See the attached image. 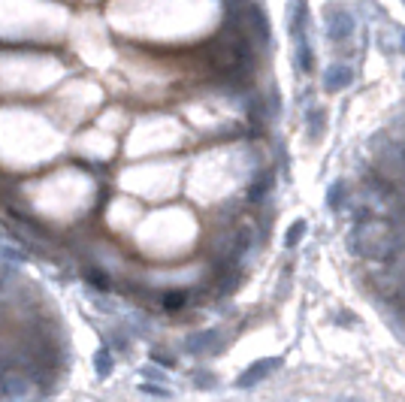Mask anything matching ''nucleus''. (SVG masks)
Segmentation results:
<instances>
[{
	"label": "nucleus",
	"mask_w": 405,
	"mask_h": 402,
	"mask_svg": "<svg viewBox=\"0 0 405 402\" xmlns=\"http://www.w3.org/2000/svg\"><path fill=\"white\" fill-rule=\"evenodd\" d=\"M348 245H351V251L360 260L384 263L405 245V227H402V221H393V218L366 215L354 224Z\"/></svg>",
	"instance_id": "1"
},
{
	"label": "nucleus",
	"mask_w": 405,
	"mask_h": 402,
	"mask_svg": "<svg viewBox=\"0 0 405 402\" xmlns=\"http://www.w3.org/2000/svg\"><path fill=\"white\" fill-rule=\"evenodd\" d=\"M242 24H245V31L251 34V40L257 45H263V43H270L272 40V31H270V18H266V13L257 3H248L245 6V13H242Z\"/></svg>",
	"instance_id": "2"
},
{
	"label": "nucleus",
	"mask_w": 405,
	"mask_h": 402,
	"mask_svg": "<svg viewBox=\"0 0 405 402\" xmlns=\"http://www.w3.org/2000/svg\"><path fill=\"white\" fill-rule=\"evenodd\" d=\"M351 34H354V15L345 13V9H333L327 18V36L333 43H345L351 40Z\"/></svg>",
	"instance_id": "3"
},
{
	"label": "nucleus",
	"mask_w": 405,
	"mask_h": 402,
	"mask_svg": "<svg viewBox=\"0 0 405 402\" xmlns=\"http://www.w3.org/2000/svg\"><path fill=\"white\" fill-rule=\"evenodd\" d=\"M281 366V360L279 357H270V360H257V363H251L242 375H239V387H254L257 381H263L266 375H270L272 369H279Z\"/></svg>",
	"instance_id": "4"
},
{
	"label": "nucleus",
	"mask_w": 405,
	"mask_h": 402,
	"mask_svg": "<svg viewBox=\"0 0 405 402\" xmlns=\"http://www.w3.org/2000/svg\"><path fill=\"white\" fill-rule=\"evenodd\" d=\"M351 82H354V70L348 67V64H333V67L324 73V88L327 91H345Z\"/></svg>",
	"instance_id": "5"
},
{
	"label": "nucleus",
	"mask_w": 405,
	"mask_h": 402,
	"mask_svg": "<svg viewBox=\"0 0 405 402\" xmlns=\"http://www.w3.org/2000/svg\"><path fill=\"white\" fill-rule=\"evenodd\" d=\"M288 15H290V34L300 40L302 31H306V18H309V6H306V0H290Z\"/></svg>",
	"instance_id": "6"
},
{
	"label": "nucleus",
	"mask_w": 405,
	"mask_h": 402,
	"mask_svg": "<svg viewBox=\"0 0 405 402\" xmlns=\"http://www.w3.org/2000/svg\"><path fill=\"white\" fill-rule=\"evenodd\" d=\"M188 351L191 354H206V351H218V336L215 333H197L188 339Z\"/></svg>",
	"instance_id": "7"
},
{
	"label": "nucleus",
	"mask_w": 405,
	"mask_h": 402,
	"mask_svg": "<svg viewBox=\"0 0 405 402\" xmlns=\"http://www.w3.org/2000/svg\"><path fill=\"white\" fill-rule=\"evenodd\" d=\"M82 276H85L88 285L97 288V290H109V288H112V278H109V272L103 267H85V269H82Z\"/></svg>",
	"instance_id": "8"
},
{
	"label": "nucleus",
	"mask_w": 405,
	"mask_h": 402,
	"mask_svg": "<svg viewBox=\"0 0 405 402\" xmlns=\"http://www.w3.org/2000/svg\"><path fill=\"white\" fill-rule=\"evenodd\" d=\"M297 64H300L302 73L315 70V52H311V45L306 43V36H300V40H297Z\"/></svg>",
	"instance_id": "9"
},
{
	"label": "nucleus",
	"mask_w": 405,
	"mask_h": 402,
	"mask_svg": "<svg viewBox=\"0 0 405 402\" xmlns=\"http://www.w3.org/2000/svg\"><path fill=\"white\" fill-rule=\"evenodd\" d=\"M270 188H272V176L270 172H260V179H257L251 185V191H248V200H251V203H260V200L270 194Z\"/></svg>",
	"instance_id": "10"
},
{
	"label": "nucleus",
	"mask_w": 405,
	"mask_h": 402,
	"mask_svg": "<svg viewBox=\"0 0 405 402\" xmlns=\"http://www.w3.org/2000/svg\"><path fill=\"white\" fill-rule=\"evenodd\" d=\"M348 203V188H345V181H333L330 185V194H327V206L330 209H342Z\"/></svg>",
	"instance_id": "11"
},
{
	"label": "nucleus",
	"mask_w": 405,
	"mask_h": 402,
	"mask_svg": "<svg viewBox=\"0 0 405 402\" xmlns=\"http://www.w3.org/2000/svg\"><path fill=\"white\" fill-rule=\"evenodd\" d=\"M163 308H167V312H182V308L188 306V294L185 290H170V294H163Z\"/></svg>",
	"instance_id": "12"
},
{
	"label": "nucleus",
	"mask_w": 405,
	"mask_h": 402,
	"mask_svg": "<svg viewBox=\"0 0 405 402\" xmlns=\"http://www.w3.org/2000/svg\"><path fill=\"white\" fill-rule=\"evenodd\" d=\"M327 112L324 109H311L309 112V136L311 140H318V136H324V127H327Z\"/></svg>",
	"instance_id": "13"
},
{
	"label": "nucleus",
	"mask_w": 405,
	"mask_h": 402,
	"mask_svg": "<svg viewBox=\"0 0 405 402\" xmlns=\"http://www.w3.org/2000/svg\"><path fill=\"white\" fill-rule=\"evenodd\" d=\"M94 369H97V375H109V372H112V351L100 348L94 354Z\"/></svg>",
	"instance_id": "14"
},
{
	"label": "nucleus",
	"mask_w": 405,
	"mask_h": 402,
	"mask_svg": "<svg viewBox=\"0 0 405 402\" xmlns=\"http://www.w3.org/2000/svg\"><path fill=\"white\" fill-rule=\"evenodd\" d=\"M302 233H306V221H293V227L288 230V236H284V245H288V248H293V245H300Z\"/></svg>",
	"instance_id": "15"
},
{
	"label": "nucleus",
	"mask_w": 405,
	"mask_h": 402,
	"mask_svg": "<svg viewBox=\"0 0 405 402\" xmlns=\"http://www.w3.org/2000/svg\"><path fill=\"white\" fill-rule=\"evenodd\" d=\"M154 363H161V366H176V357H172V354H163V351H154Z\"/></svg>",
	"instance_id": "16"
},
{
	"label": "nucleus",
	"mask_w": 405,
	"mask_h": 402,
	"mask_svg": "<svg viewBox=\"0 0 405 402\" xmlns=\"http://www.w3.org/2000/svg\"><path fill=\"white\" fill-rule=\"evenodd\" d=\"M149 394H154V396H167V390H161V387H145Z\"/></svg>",
	"instance_id": "17"
},
{
	"label": "nucleus",
	"mask_w": 405,
	"mask_h": 402,
	"mask_svg": "<svg viewBox=\"0 0 405 402\" xmlns=\"http://www.w3.org/2000/svg\"><path fill=\"white\" fill-rule=\"evenodd\" d=\"M402 52H405V34H402Z\"/></svg>",
	"instance_id": "18"
},
{
	"label": "nucleus",
	"mask_w": 405,
	"mask_h": 402,
	"mask_svg": "<svg viewBox=\"0 0 405 402\" xmlns=\"http://www.w3.org/2000/svg\"><path fill=\"white\" fill-rule=\"evenodd\" d=\"M402 227H405V215H402Z\"/></svg>",
	"instance_id": "19"
}]
</instances>
